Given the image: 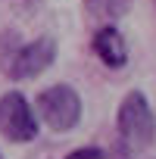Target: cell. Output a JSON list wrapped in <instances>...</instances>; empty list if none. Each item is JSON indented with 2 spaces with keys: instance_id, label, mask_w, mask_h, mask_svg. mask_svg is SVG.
<instances>
[{
  "instance_id": "obj_1",
  "label": "cell",
  "mask_w": 156,
  "mask_h": 159,
  "mask_svg": "<svg viewBox=\"0 0 156 159\" xmlns=\"http://www.w3.org/2000/svg\"><path fill=\"white\" fill-rule=\"evenodd\" d=\"M116 125H119V137L128 150H147L156 137V119H153V109L140 91H131L122 100Z\"/></svg>"
},
{
  "instance_id": "obj_2",
  "label": "cell",
  "mask_w": 156,
  "mask_h": 159,
  "mask_svg": "<svg viewBox=\"0 0 156 159\" xmlns=\"http://www.w3.org/2000/svg\"><path fill=\"white\" fill-rule=\"evenodd\" d=\"M38 116L53 131H72L81 122V97L69 84H53L38 94Z\"/></svg>"
},
{
  "instance_id": "obj_3",
  "label": "cell",
  "mask_w": 156,
  "mask_h": 159,
  "mask_svg": "<svg viewBox=\"0 0 156 159\" xmlns=\"http://www.w3.org/2000/svg\"><path fill=\"white\" fill-rule=\"evenodd\" d=\"M0 134L13 143H28L38 137V116L31 112L28 100L16 91L0 97Z\"/></svg>"
},
{
  "instance_id": "obj_4",
  "label": "cell",
  "mask_w": 156,
  "mask_h": 159,
  "mask_svg": "<svg viewBox=\"0 0 156 159\" xmlns=\"http://www.w3.org/2000/svg\"><path fill=\"white\" fill-rule=\"evenodd\" d=\"M56 59V41L53 38H38V41H28L22 44L13 59H7V75L16 78V81H25V78H34L41 75L44 69H50Z\"/></svg>"
},
{
  "instance_id": "obj_5",
  "label": "cell",
  "mask_w": 156,
  "mask_h": 159,
  "mask_svg": "<svg viewBox=\"0 0 156 159\" xmlns=\"http://www.w3.org/2000/svg\"><path fill=\"white\" fill-rule=\"evenodd\" d=\"M94 53L109 69H122L128 62V47H125V38H122V31L116 25L97 28V34H94Z\"/></svg>"
},
{
  "instance_id": "obj_6",
  "label": "cell",
  "mask_w": 156,
  "mask_h": 159,
  "mask_svg": "<svg viewBox=\"0 0 156 159\" xmlns=\"http://www.w3.org/2000/svg\"><path fill=\"white\" fill-rule=\"evenodd\" d=\"M131 3H134V0H85L88 13L97 22H106V25H112L116 19H122L131 10Z\"/></svg>"
},
{
  "instance_id": "obj_7",
  "label": "cell",
  "mask_w": 156,
  "mask_h": 159,
  "mask_svg": "<svg viewBox=\"0 0 156 159\" xmlns=\"http://www.w3.org/2000/svg\"><path fill=\"white\" fill-rule=\"evenodd\" d=\"M66 159H106V153L100 147H81V150H72Z\"/></svg>"
},
{
  "instance_id": "obj_8",
  "label": "cell",
  "mask_w": 156,
  "mask_h": 159,
  "mask_svg": "<svg viewBox=\"0 0 156 159\" xmlns=\"http://www.w3.org/2000/svg\"><path fill=\"white\" fill-rule=\"evenodd\" d=\"M0 159H3V156H0Z\"/></svg>"
}]
</instances>
